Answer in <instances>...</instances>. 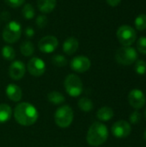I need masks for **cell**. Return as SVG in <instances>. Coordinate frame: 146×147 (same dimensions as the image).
<instances>
[{
	"mask_svg": "<svg viewBox=\"0 0 146 147\" xmlns=\"http://www.w3.org/2000/svg\"><path fill=\"white\" fill-rule=\"evenodd\" d=\"M22 35V26L16 21L9 22L3 28V39L5 42L12 44L17 42Z\"/></svg>",
	"mask_w": 146,
	"mask_h": 147,
	"instance_id": "277c9868",
	"label": "cell"
},
{
	"mask_svg": "<svg viewBox=\"0 0 146 147\" xmlns=\"http://www.w3.org/2000/svg\"><path fill=\"white\" fill-rule=\"evenodd\" d=\"M12 115L11 108L5 103L0 104V123H5L9 121Z\"/></svg>",
	"mask_w": 146,
	"mask_h": 147,
	"instance_id": "ac0fdd59",
	"label": "cell"
},
{
	"mask_svg": "<svg viewBox=\"0 0 146 147\" xmlns=\"http://www.w3.org/2000/svg\"><path fill=\"white\" fill-rule=\"evenodd\" d=\"M137 48L139 53L146 54V37H140L137 41Z\"/></svg>",
	"mask_w": 146,
	"mask_h": 147,
	"instance_id": "4316f807",
	"label": "cell"
},
{
	"mask_svg": "<svg viewBox=\"0 0 146 147\" xmlns=\"http://www.w3.org/2000/svg\"><path fill=\"white\" fill-rule=\"evenodd\" d=\"M35 22H36V25L40 28H44L48 21H47V17L45 16V15H40L36 17V20H35Z\"/></svg>",
	"mask_w": 146,
	"mask_h": 147,
	"instance_id": "83f0119b",
	"label": "cell"
},
{
	"mask_svg": "<svg viewBox=\"0 0 146 147\" xmlns=\"http://www.w3.org/2000/svg\"><path fill=\"white\" fill-rule=\"evenodd\" d=\"M144 138H145V140H146V130L145 132V134H144Z\"/></svg>",
	"mask_w": 146,
	"mask_h": 147,
	"instance_id": "836d02e7",
	"label": "cell"
},
{
	"mask_svg": "<svg viewBox=\"0 0 146 147\" xmlns=\"http://www.w3.org/2000/svg\"><path fill=\"white\" fill-rule=\"evenodd\" d=\"M135 71L139 75H145L146 73V62L144 60H137L135 63V67H134Z\"/></svg>",
	"mask_w": 146,
	"mask_h": 147,
	"instance_id": "484cf974",
	"label": "cell"
},
{
	"mask_svg": "<svg viewBox=\"0 0 146 147\" xmlns=\"http://www.w3.org/2000/svg\"><path fill=\"white\" fill-rule=\"evenodd\" d=\"M52 63L57 67H64L67 65L68 60L61 54H55L52 58Z\"/></svg>",
	"mask_w": 146,
	"mask_h": 147,
	"instance_id": "cb8c5ba5",
	"label": "cell"
},
{
	"mask_svg": "<svg viewBox=\"0 0 146 147\" xmlns=\"http://www.w3.org/2000/svg\"><path fill=\"white\" fill-rule=\"evenodd\" d=\"M25 35L28 37V38H32L34 35V30L32 27H28L26 29H25Z\"/></svg>",
	"mask_w": 146,
	"mask_h": 147,
	"instance_id": "4dcf8cb0",
	"label": "cell"
},
{
	"mask_svg": "<svg viewBox=\"0 0 146 147\" xmlns=\"http://www.w3.org/2000/svg\"><path fill=\"white\" fill-rule=\"evenodd\" d=\"M132 132V127L130 124L123 120L116 121L112 127V134L114 137L119 139L126 138L130 135Z\"/></svg>",
	"mask_w": 146,
	"mask_h": 147,
	"instance_id": "8fae6325",
	"label": "cell"
},
{
	"mask_svg": "<svg viewBox=\"0 0 146 147\" xmlns=\"http://www.w3.org/2000/svg\"><path fill=\"white\" fill-rule=\"evenodd\" d=\"M108 138V130L107 127L101 122L93 123L87 133L86 140L89 146H99L104 144Z\"/></svg>",
	"mask_w": 146,
	"mask_h": 147,
	"instance_id": "7a4b0ae2",
	"label": "cell"
},
{
	"mask_svg": "<svg viewBox=\"0 0 146 147\" xmlns=\"http://www.w3.org/2000/svg\"><path fill=\"white\" fill-rule=\"evenodd\" d=\"M138 59L137 51L132 47H122L116 51L115 59L123 65H130L133 64Z\"/></svg>",
	"mask_w": 146,
	"mask_h": 147,
	"instance_id": "8992f818",
	"label": "cell"
},
{
	"mask_svg": "<svg viewBox=\"0 0 146 147\" xmlns=\"http://www.w3.org/2000/svg\"><path fill=\"white\" fill-rule=\"evenodd\" d=\"M22 14L23 17L26 20H31L34 17L35 12H34V8L31 3H27L22 7Z\"/></svg>",
	"mask_w": 146,
	"mask_h": 147,
	"instance_id": "603a6c76",
	"label": "cell"
},
{
	"mask_svg": "<svg viewBox=\"0 0 146 147\" xmlns=\"http://www.w3.org/2000/svg\"><path fill=\"white\" fill-rule=\"evenodd\" d=\"M135 27L138 30L142 31L146 29V15L145 14H140L139 15L135 21H134Z\"/></svg>",
	"mask_w": 146,
	"mask_h": 147,
	"instance_id": "d4e9b609",
	"label": "cell"
},
{
	"mask_svg": "<svg viewBox=\"0 0 146 147\" xmlns=\"http://www.w3.org/2000/svg\"><path fill=\"white\" fill-rule=\"evenodd\" d=\"M79 47L78 40L75 37H68L63 43V51L67 55L74 54Z\"/></svg>",
	"mask_w": 146,
	"mask_h": 147,
	"instance_id": "9a60e30c",
	"label": "cell"
},
{
	"mask_svg": "<svg viewBox=\"0 0 146 147\" xmlns=\"http://www.w3.org/2000/svg\"><path fill=\"white\" fill-rule=\"evenodd\" d=\"M4 2L11 8H18L24 3L25 0H4Z\"/></svg>",
	"mask_w": 146,
	"mask_h": 147,
	"instance_id": "f1b7e54d",
	"label": "cell"
},
{
	"mask_svg": "<svg viewBox=\"0 0 146 147\" xmlns=\"http://www.w3.org/2000/svg\"><path fill=\"white\" fill-rule=\"evenodd\" d=\"M141 115L139 111H134L133 114L130 115V122L133 124H138L140 121Z\"/></svg>",
	"mask_w": 146,
	"mask_h": 147,
	"instance_id": "f546056e",
	"label": "cell"
},
{
	"mask_svg": "<svg viewBox=\"0 0 146 147\" xmlns=\"http://www.w3.org/2000/svg\"><path fill=\"white\" fill-rule=\"evenodd\" d=\"M128 102L133 109H140L145 105V96L142 90L139 89H134L131 90L128 95Z\"/></svg>",
	"mask_w": 146,
	"mask_h": 147,
	"instance_id": "7c38bea8",
	"label": "cell"
},
{
	"mask_svg": "<svg viewBox=\"0 0 146 147\" xmlns=\"http://www.w3.org/2000/svg\"><path fill=\"white\" fill-rule=\"evenodd\" d=\"M57 0H37V7L41 13H51L56 7Z\"/></svg>",
	"mask_w": 146,
	"mask_h": 147,
	"instance_id": "2e32d148",
	"label": "cell"
},
{
	"mask_svg": "<svg viewBox=\"0 0 146 147\" xmlns=\"http://www.w3.org/2000/svg\"><path fill=\"white\" fill-rule=\"evenodd\" d=\"M2 56L4 59L6 60H9V61H11L15 59V49L11 47V46H9V45H6L4 46L3 48H2Z\"/></svg>",
	"mask_w": 146,
	"mask_h": 147,
	"instance_id": "7402d4cb",
	"label": "cell"
},
{
	"mask_svg": "<svg viewBox=\"0 0 146 147\" xmlns=\"http://www.w3.org/2000/svg\"><path fill=\"white\" fill-rule=\"evenodd\" d=\"M114 110L110 107L104 106L97 111L96 116L102 121H108L114 117Z\"/></svg>",
	"mask_w": 146,
	"mask_h": 147,
	"instance_id": "e0dca14e",
	"label": "cell"
},
{
	"mask_svg": "<svg viewBox=\"0 0 146 147\" xmlns=\"http://www.w3.org/2000/svg\"><path fill=\"white\" fill-rule=\"evenodd\" d=\"M15 120L22 126L29 127L34 125L39 117L36 108L28 102L18 103L14 109Z\"/></svg>",
	"mask_w": 146,
	"mask_h": 147,
	"instance_id": "6da1fadb",
	"label": "cell"
},
{
	"mask_svg": "<svg viewBox=\"0 0 146 147\" xmlns=\"http://www.w3.org/2000/svg\"><path fill=\"white\" fill-rule=\"evenodd\" d=\"M28 72L34 77H40L46 71V64L39 57H34L29 59L27 65Z\"/></svg>",
	"mask_w": 146,
	"mask_h": 147,
	"instance_id": "9c48e42d",
	"label": "cell"
},
{
	"mask_svg": "<svg viewBox=\"0 0 146 147\" xmlns=\"http://www.w3.org/2000/svg\"><path fill=\"white\" fill-rule=\"evenodd\" d=\"M1 19L3 21H9L10 19V14L7 11H3L1 13V16H0Z\"/></svg>",
	"mask_w": 146,
	"mask_h": 147,
	"instance_id": "1f68e13d",
	"label": "cell"
},
{
	"mask_svg": "<svg viewBox=\"0 0 146 147\" xmlns=\"http://www.w3.org/2000/svg\"><path fill=\"white\" fill-rule=\"evenodd\" d=\"M64 85L67 94L72 97L79 96L83 92V82L76 74H69L64 81Z\"/></svg>",
	"mask_w": 146,
	"mask_h": 147,
	"instance_id": "5b68a950",
	"label": "cell"
},
{
	"mask_svg": "<svg viewBox=\"0 0 146 147\" xmlns=\"http://www.w3.org/2000/svg\"><path fill=\"white\" fill-rule=\"evenodd\" d=\"M26 72V66L23 62L20 60L13 61L9 67V75L13 80L22 79Z\"/></svg>",
	"mask_w": 146,
	"mask_h": 147,
	"instance_id": "4fadbf2b",
	"label": "cell"
},
{
	"mask_svg": "<svg viewBox=\"0 0 146 147\" xmlns=\"http://www.w3.org/2000/svg\"><path fill=\"white\" fill-rule=\"evenodd\" d=\"M20 51L22 55L25 57H29L32 56L34 53V47L33 43L29 40H25L21 44L20 47Z\"/></svg>",
	"mask_w": 146,
	"mask_h": 147,
	"instance_id": "ffe728a7",
	"label": "cell"
},
{
	"mask_svg": "<svg viewBox=\"0 0 146 147\" xmlns=\"http://www.w3.org/2000/svg\"><path fill=\"white\" fill-rule=\"evenodd\" d=\"M6 92V96H8V98L9 100H11L12 102H19L22 97V89L14 84H9L5 90Z\"/></svg>",
	"mask_w": 146,
	"mask_h": 147,
	"instance_id": "5bb4252c",
	"label": "cell"
},
{
	"mask_svg": "<svg viewBox=\"0 0 146 147\" xmlns=\"http://www.w3.org/2000/svg\"><path fill=\"white\" fill-rule=\"evenodd\" d=\"M145 118H146V109H145Z\"/></svg>",
	"mask_w": 146,
	"mask_h": 147,
	"instance_id": "e575fe53",
	"label": "cell"
},
{
	"mask_svg": "<svg viewBox=\"0 0 146 147\" xmlns=\"http://www.w3.org/2000/svg\"><path fill=\"white\" fill-rule=\"evenodd\" d=\"M106 1L111 7H116L120 3L121 0H106Z\"/></svg>",
	"mask_w": 146,
	"mask_h": 147,
	"instance_id": "d6a6232c",
	"label": "cell"
},
{
	"mask_svg": "<svg viewBox=\"0 0 146 147\" xmlns=\"http://www.w3.org/2000/svg\"><path fill=\"white\" fill-rule=\"evenodd\" d=\"M74 119L73 109L69 105L60 106L54 114V121L58 127L66 128L71 126Z\"/></svg>",
	"mask_w": 146,
	"mask_h": 147,
	"instance_id": "3957f363",
	"label": "cell"
},
{
	"mask_svg": "<svg viewBox=\"0 0 146 147\" xmlns=\"http://www.w3.org/2000/svg\"><path fill=\"white\" fill-rule=\"evenodd\" d=\"M70 65L71 70H73L74 71H77L78 73H83L87 71L90 68L91 62L88 57L81 55L73 58L71 60Z\"/></svg>",
	"mask_w": 146,
	"mask_h": 147,
	"instance_id": "30bf717a",
	"label": "cell"
},
{
	"mask_svg": "<svg viewBox=\"0 0 146 147\" xmlns=\"http://www.w3.org/2000/svg\"><path fill=\"white\" fill-rule=\"evenodd\" d=\"M59 46L58 39L53 35H46L40 40L38 43L39 50L44 53H53Z\"/></svg>",
	"mask_w": 146,
	"mask_h": 147,
	"instance_id": "ba28073f",
	"label": "cell"
},
{
	"mask_svg": "<svg viewBox=\"0 0 146 147\" xmlns=\"http://www.w3.org/2000/svg\"><path fill=\"white\" fill-rule=\"evenodd\" d=\"M116 35L120 43L124 47H131L137 39L135 29L129 25L120 26L117 30Z\"/></svg>",
	"mask_w": 146,
	"mask_h": 147,
	"instance_id": "52a82bcc",
	"label": "cell"
},
{
	"mask_svg": "<svg viewBox=\"0 0 146 147\" xmlns=\"http://www.w3.org/2000/svg\"><path fill=\"white\" fill-rule=\"evenodd\" d=\"M47 99L51 103L55 105H60L65 101V98L63 96V94H61L59 91H51L47 95Z\"/></svg>",
	"mask_w": 146,
	"mask_h": 147,
	"instance_id": "d6986e66",
	"label": "cell"
},
{
	"mask_svg": "<svg viewBox=\"0 0 146 147\" xmlns=\"http://www.w3.org/2000/svg\"><path fill=\"white\" fill-rule=\"evenodd\" d=\"M77 105H78V108L82 111H83V112H89L94 108L93 102L89 98H88V97H82V98H80L78 100Z\"/></svg>",
	"mask_w": 146,
	"mask_h": 147,
	"instance_id": "44dd1931",
	"label": "cell"
}]
</instances>
